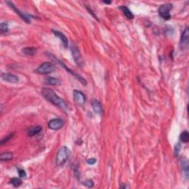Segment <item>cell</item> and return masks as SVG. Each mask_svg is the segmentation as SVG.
<instances>
[{
  "mask_svg": "<svg viewBox=\"0 0 189 189\" xmlns=\"http://www.w3.org/2000/svg\"><path fill=\"white\" fill-rule=\"evenodd\" d=\"M41 94H42L43 97L47 101L51 102V103L54 104L55 106L61 108V109L64 110V111H67V110L70 109L68 103L62 98L58 96L56 93L53 90H52L51 89L44 88L42 91H41Z\"/></svg>",
  "mask_w": 189,
  "mask_h": 189,
  "instance_id": "1",
  "label": "cell"
},
{
  "mask_svg": "<svg viewBox=\"0 0 189 189\" xmlns=\"http://www.w3.org/2000/svg\"><path fill=\"white\" fill-rule=\"evenodd\" d=\"M71 152L67 146H63L58 150L56 154V163L57 165H62L69 159Z\"/></svg>",
  "mask_w": 189,
  "mask_h": 189,
  "instance_id": "2",
  "label": "cell"
},
{
  "mask_svg": "<svg viewBox=\"0 0 189 189\" xmlns=\"http://www.w3.org/2000/svg\"><path fill=\"white\" fill-rule=\"evenodd\" d=\"M173 8V5L171 3H166L160 6L158 9L159 16L164 20H169L171 19L170 11Z\"/></svg>",
  "mask_w": 189,
  "mask_h": 189,
  "instance_id": "3",
  "label": "cell"
},
{
  "mask_svg": "<svg viewBox=\"0 0 189 189\" xmlns=\"http://www.w3.org/2000/svg\"><path fill=\"white\" fill-rule=\"evenodd\" d=\"M55 69H56V67H55L53 64L47 61V62L41 64L37 69L35 70V72L40 75H47L53 73Z\"/></svg>",
  "mask_w": 189,
  "mask_h": 189,
  "instance_id": "4",
  "label": "cell"
},
{
  "mask_svg": "<svg viewBox=\"0 0 189 189\" xmlns=\"http://www.w3.org/2000/svg\"><path fill=\"white\" fill-rule=\"evenodd\" d=\"M50 56L51 57V58H53V60H54V61H56V62L58 63V64H59L60 66L61 67H63L64 69L66 70L68 72V73H70V74H72V75H73V76H75V77H76V78H78V81H79L80 82H81V83H82V84H83V85H86V80L84 79V78H83V77L80 76V75H78V73H75L74 71H73V70H70V68H68L67 67L66 65L64 64L63 62H61V61H59V59H58V58H56V57H55L54 56H53V55H52V54L50 55Z\"/></svg>",
  "mask_w": 189,
  "mask_h": 189,
  "instance_id": "5",
  "label": "cell"
},
{
  "mask_svg": "<svg viewBox=\"0 0 189 189\" xmlns=\"http://www.w3.org/2000/svg\"><path fill=\"white\" fill-rule=\"evenodd\" d=\"M189 44V30L188 27L185 28L183 33L181 35L180 41V50L184 51V50L187 49L188 47Z\"/></svg>",
  "mask_w": 189,
  "mask_h": 189,
  "instance_id": "6",
  "label": "cell"
},
{
  "mask_svg": "<svg viewBox=\"0 0 189 189\" xmlns=\"http://www.w3.org/2000/svg\"><path fill=\"white\" fill-rule=\"evenodd\" d=\"M71 52H72V54H73V58H74V60H75V62L76 63V64L79 67H83V58H82L81 53H80L79 50H78V48L76 46H72Z\"/></svg>",
  "mask_w": 189,
  "mask_h": 189,
  "instance_id": "7",
  "label": "cell"
},
{
  "mask_svg": "<svg viewBox=\"0 0 189 189\" xmlns=\"http://www.w3.org/2000/svg\"><path fill=\"white\" fill-rule=\"evenodd\" d=\"M73 98L77 104L83 106L86 103V96L83 93L79 90H74L73 91Z\"/></svg>",
  "mask_w": 189,
  "mask_h": 189,
  "instance_id": "8",
  "label": "cell"
},
{
  "mask_svg": "<svg viewBox=\"0 0 189 189\" xmlns=\"http://www.w3.org/2000/svg\"><path fill=\"white\" fill-rule=\"evenodd\" d=\"M64 126V121L61 118L51 120L48 123V127L52 130L61 129Z\"/></svg>",
  "mask_w": 189,
  "mask_h": 189,
  "instance_id": "9",
  "label": "cell"
},
{
  "mask_svg": "<svg viewBox=\"0 0 189 189\" xmlns=\"http://www.w3.org/2000/svg\"><path fill=\"white\" fill-rule=\"evenodd\" d=\"M1 78L5 81L11 83H16L19 81L18 76L11 74V73H2Z\"/></svg>",
  "mask_w": 189,
  "mask_h": 189,
  "instance_id": "10",
  "label": "cell"
},
{
  "mask_svg": "<svg viewBox=\"0 0 189 189\" xmlns=\"http://www.w3.org/2000/svg\"><path fill=\"white\" fill-rule=\"evenodd\" d=\"M7 4H8V5L11 7V8H12L13 11H16V13H17V14H19V16L21 18V19L24 20V21H25L26 22H28V23L31 22V20H30L29 18H28L27 16H25V15H24V13H21L19 9H17V8H16V7L15 6L12 2H7Z\"/></svg>",
  "mask_w": 189,
  "mask_h": 189,
  "instance_id": "11",
  "label": "cell"
},
{
  "mask_svg": "<svg viewBox=\"0 0 189 189\" xmlns=\"http://www.w3.org/2000/svg\"><path fill=\"white\" fill-rule=\"evenodd\" d=\"M53 33H54L55 36H56L57 38H58L60 40H61V42L63 43L64 46V47H67L68 44H69V41H68L67 38L65 36V35L63 34L61 32L57 31H53Z\"/></svg>",
  "mask_w": 189,
  "mask_h": 189,
  "instance_id": "12",
  "label": "cell"
},
{
  "mask_svg": "<svg viewBox=\"0 0 189 189\" xmlns=\"http://www.w3.org/2000/svg\"><path fill=\"white\" fill-rule=\"evenodd\" d=\"M181 168H182V171H183V177H185V179L188 178V163L185 159H183L181 160Z\"/></svg>",
  "mask_w": 189,
  "mask_h": 189,
  "instance_id": "13",
  "label": "cell"
},
{
  "mask_svg": "<svg viewBox=\"0 0 189 189\" xmlns=\"http://www.w3.org/2000/svg\"><path fill=\"white\" fill-rule=\"evenodd\" d=\"M92 106H93V110L96 112L97 114H101L103 112V108H102L101 103H100L98 100L94 99L91 102Z\"/></svg>",
  "mask_w": 189,
  "mask_h": 189,
  "instance_id": "14",
  "label": "cell"
},
{
  "mask_svg": "<svg viewBox=\"0 0 189 189\" xmlns=\"http://www.w3.org/2000/svg\"><path fill=\"white\" fill-rule=\"evenodd\" d=\"M36 51H37L36 48L33 47H27L21 50V52L26 56H34L36 55Z\"/></svg>",
  "mask_w": 189,
  "mask_h": 189,
  "instance_id": "15",
  "label": "cell"
},
{
  "mask_svg": "<svg viewBox=\"0 0 189 189\" xmlns=\"http://www.w3.org/2000/svg\"><path fill=\"white\" fill-rule=\"evenodd\" d=\"M120 9L121 10L122 12L123 13V14L125 15V16L129 19H134V15L132 13V11L127 8L126 6H120Z\"/></svg>",
  "mask_w": 189,
  "mask_h": 189,
  "instance_id": "16",
  "label": "cell"
},
{
  "mask_svg": "<svg viewBox=\"0 0 189 189\" xmlns=\"http://www.w3.org/2000/svg\"><path fill=\"white\" fill-rule=\"evenodd\" d=\"M41 130H42V127L41 126H33L28 130V135L31 137L35 136V135H38V133L41 132Z\"/></svg>",
  "mask_w": 189,
  "mask_h": 189,
  "instance_id": "17",
  "label": "cell"
},
{
  "mask_svg": "<svg viewBox=\"0 0 189 189\" xmlns=\"http://www.w3.org/2000/svg\"><path fill=\"white\" fill-rule=\"evenodd\" d=\"M45 82H46L47 84L48 85H52V86H56V85L60 84V81L58 78H53V77H47V78L45 79Z\"/></svg>",
  "mask_w": 189,
  "mask_h": 189,
  "instance_id": "18",
  "label": "cell"
},
{
  "mask_svg": "<svg viewBox=\"0 0 189 189\" xmlns=\"http://www.w3.org/2000/svg\"><path fill=\"white\" fill-rule=\"evenodd\" d=\"M13 158V155L12 152H5V153H2L0 155V160L2 161H5V160H11Z\"/></svg>",
  "mask_w": 189,
  "mask_h": 189,
  "instance_id": "19",
  "label": "cell"
},
{
  "mask_svg": "<svg viewBox=\"0 0 189 189\" xmlns=\"http://www.w3.org/2000/svg\"><path fill=\"white\" fill-rule=\"evenodd\" d=\"M180 139L183 143H188L189 140V133L187 131L183 132L181 135H180Z\"/></svg>",
  "mask_w": 189,
  "mask_h": 189,
  "instance_id": "20",
  "label": "cell"
},
{
  "mask_svg": "<svg viewBox=\"0 0 189 189\" xmlns=\"http://www.w3.org/2000/svg\"><path fill=\"white\" fill-rule=\"evenodd\" d=\"M9 183H11V185H13L14 187H19V185L22 183V182H21V179L20 178H13L10 180Z\"/></svg>",
  "mask_w": 189,
  "mask_h": 189,
  "instance_id": "21",
  "label": "cell"
},
{
  "mask_svg": "<svg viewBox=\"0 0 189 189\" xmlns=\"http://www.w3.org/2000/svg\"><path fill=\"white\" fill-rule=\"evenodd\" d=\"M72 170L73 171V173H74L75 177H76L77 179L80 178V171H79V168H78V165H76V164H73L72 165Z\"/></svg>",
  "mask_w": 189,
  "mask_h": 189,
  "instance_id": "22",
  "label": "cell"
},
{
  "mask_svg": "<svg viewBox=\"0 0 189 189\" xmlns=\"http://www.w3.org/2000/svg\"><path fill=\"white\" fill-rule=\"evenodd\" d=\"M0 30H1L2 33H7L8 31V24L7 22H2L1 23L0 25Z\"/></svg>",
  "mask_w": 189,
  "mask_h": 189,
  "instance_id": "23",
  "label": "cell"
},
{
  "mask_svg": "<svg viewBox=\"0 0 189 189\" xmlns=\"http://www.w3.org/2000/svg\"><path fill=\"white\" fill-rule=\"evenodd\" d=\"M83 184L85 185V186L87 187V188H92V187H93V185H94V183H93V180H90V179H88V180H85V181L83 183Z\"/></svg>",
  "mask_w": 189,
  "mask_h": 189,
  "instance_id": "24",
  "label": "cell"
},
{
  "mask_svg": "<svg viewBox=\"0 0 189 189\" xmlns=\"http://www.w3.org/2000/svg\"><path fill=\"white\" fill-rule=\"evenodd\" d=\"M18 173H19V176L20 178H24L27 176V174L25 172V171L24 169H21V168H18Z\"/></svg>",
  "mask_w": 189,
  "mask_h": 189,
  "instance_id": "25",
  "label": "cell"
},
{
  "mask_svg": "<svg viewBox=\"0 0 189 189\" xmlns=\"http://www.w3.org/2000/svg\"><path fill=\"white\" fill-rule=\"evenodd\" d=\"M13 133H11V135H8V136H6V138H5L1 141V145H3V144H4V143H7V142H8V140H10V139H11V138H13Z\"/></svg>",
  "mask_w": 189,
  "mask_h": 189,
  "instance_id": "26",
  "label": "cell"
},
{
  "mask_svg": "<svg viewBox=\"0 0 189 189\" xmlns=\"http://www.w3.org/2000/svg\"><path fill=\"white\" fill-rule=\"evenodd\" d=\"M96 162H97V160L95 158H90L86 160V163H87L88 164H90V165H93V164H95Z\"/></svg>",
  "mask_w": 189,
  "mask_h": 189,
  "instance_id": "27",
  "label": "cell"
},
{
  "mask_svg": "<svg viewBox=\"0 0 189 189\" xmlns=\"http://www.w3.org/2000/svg\"><path fill=\"white\" fill-rule=\"evenodd\" d=\"M103 3H105V4H111V2L110 1H103Z\"/></svg>",
  "mask_w": 189,
  "mask_h": 189,
  "instance_id": "28",
  "label": "cell"
}]
</instances>
